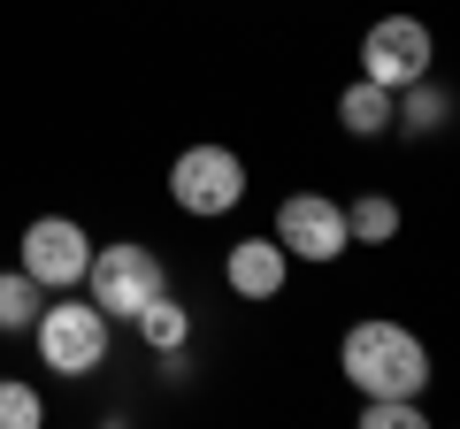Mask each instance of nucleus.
Wrapping results in <instances>:
<instances>
[{
    "label": "nucleus",
    "instance_id": "nucleus-1",
    "mask_svg": "<svg viewBox=\"0 0 460 429\" xmlns=\"http://www.w3.org/2000/svg\"><path fill=\"white\" fill-rule=\"evenodd\" d=\"M345 376L361 383L368 398H414L429 383V353H422V337L414 330H399V322H353V330H345Z\"/></svg>",
    "mask_w": 460,
    "mask_h": 429
},
{
    "label": "nucleus",
    "instance_id": "nucleus-2",
    "mask_svg": "<svg viewBox=\"0 0 460 429\" xmlns=\"http://www.w3.org/2000/svg\"><path fill=\"white\" fill-rule=\"evenodd\" d=\"M162 292H169V268H162V253H154V246H93L84 299H93L108 322H138Z\"/></svg>",
    "mask_w": 460,
    "mask_h": 429
},
{
    "label": "nucleus",
    "instance_id": "nucleus-3",
    "mask_svg": "<svg viewBox=\"0 0 460 429\" xmlns=\"http://www.w3.org/2000/svg\"><path fill=\"white\" fill-rule=\"evenodd\" d=\"M31 337H39V361H47L54 376H93V368L108 361V314H100L93 299H62V307H39Z\"/></svg>",
    "mask_w": 460,
    "mask_h": 429
},
{
    "label": "nucleus",
    "instance_id": "nucleus-4",
    "mask_svg": "<svg viewBox=\"0 0 460 429\" xmlns=\"http://www.w3.org/2000/svg\"><path fill=\"white\" fill-rule=\"evenodd\" d=\"M169 199H177L184 214H230L238 199H246V162H238L230 146L177 153V169H169Z\"/></svg>",
    "mask_w": 460,
    "mask_h": 429
},
{
    "label": "nucleus",
    "instance_id": "nucleus-5",
    "mask_svg": "<svg viewBox=\"0 0 460 429\" xmlns=\"http://www.w3.org/2000/svg\"><path fill=\"white\" fill-rule=\"evenodd\" d=\"M277 246L292 253V261H338L345 246H353V231H345V207L323 192H292L277 207Z\"/></svg>",
    "mask_w": 460,
    "mask_h": 429
},
{
    "label": "nucleus",
    "instance_id": "nucleus-6",
    "mask_svg": "<svg viewBox=\"0 0 460 429\" xmlns=\"http://www.w3.org/2000/svg\"><path fill=\"white\" fill-rule=\"evenodd\" d=\"M361 69L376 84H414V77H429V23L422 16H384V23H368V39H361Z\"/></svg>",
    "mask_w": 460,
    "mask_h": 429
},
{
    "label": "nucleus",
    "instance_id": "nucleus-7",
    "mask_svg": "<svg viewBox=\"0 0 460 429\" xmlns=\"http://www.w3.org/2000/svg\"><path fill=\"white\" fill-rule=\"evenodd\" d=\"M23 268H31L39 284L77 292L84 268H93V238H84V223H69V214H39L31 231H23Z\"/></svg>",
    "mask_w": 460,
    "mask_h": 429
},
{
    "label": "nucleus",
    "instance_id": "nucleus-8",
    "mask_svg": "<svg viewBox=\"0 0 460 429\" xmlns=\"http://www.w3.org/2000/svg\"><path fill=\"white\" fill-rule=\"evenodd\" d=\"M284 261H292V253L277 246V238H246V246H230V292L238 299H277L284 292Z\"/></svg>",
    "mask_w": 460,
    "mask_h": 429
},
{
    "label": "nucleus",
    "instance_id": "nucleus-9",
    "mask_svg": "<svg viewBox=\"0 0 460 429\" xmlns=\"http://www.w3.org/2000/svg\"><path fill=\"white\" fill-rule=\"evenodd\" d=\"M392 108H399V92L376 84V77H361V84H345V92H338V123L353 138H384V131H392Z\"/></svg>",
    "mask_w": 460,
    "mask_h": 429
},
{
    "label": "nucleus",
    "instance_id": "nucleus-10",
    "mask_svg": "<svg viewBox=\"0 0 460 429\" xmlns=\"http://www.w3.org/2000/svg\"><path fill=\"white\" fill-rule=\"evenodd\" d=\"M399 92H407V100L392 108V131H414V138H422V131H438V123H445V108H453V100H445V92H438L429 77L399 84Z\"/></svg>",
    "mask_w": 460,
    "mask_h": 429
},
{
    "label": "nucleus",
    "instance_id": "nucleus-11",
    "mask_svg": "<svg viewBox=\"0 0 460 429\" xmlns=\"http://www.w3.org/2000/svg\"><path fill=\"white\" fill-rule=\"evenodd\" d=\"M138 337H146L154 353H184V337H192V314H184L177 299L162 292V299H154L146 314H138Z\"/></svg>",
    "mask_w": 460,
    "mask_h": 429
},
{
    "label": "nucleus",
    "instance_id": "nucleus-12",
    "mask_svg": "<svg viewBox=\"0 0 460 429\" xmlns=\"http://www.w3.org/2000/svg\"><path fill=\"white\" fill-rule=\"evenodd\" d=\"M345 231L361 238V246H384V238H399V207L384 192H368V199H353L345 207Z\"/></svg>",
    "mask_w": 460,
    "mask_h": 429
},
{
    "label": "nucleus",
    "instance_id": "nucleus-13",
    "mask_svg": "<svg viewBox=\"0 0 460 429\" xmlns=\"http://www.w3.org/2000/svg\"><path fill=\"white\" fill-rule=\"evenodd\" d=\"M39 322V276L16 268V276H0V330H31Z\"/></svg>",
    "mask_w": 460,
    "mask_h": 429
},
{
    "label": "nucleus",
    "instance_id": "nucleus-14",
    "mask_svg": "<svg viewBox=\"0 0 460 429\" xmlns=\"http://www.w3.org/2000/svg\"><path fill=\"white\" fill-rule=\"evenodd\" d=\"M0 429H39V391L0 376Z\"/></svg>",
    "mask_w": 460,
    "mask_h": 429
},
{
    "label": "nucleus",
    "instance_id": "nucleus-15",
    "mask_svg": "<svg viewBox=\"0 0 460 429\" xmlns=\"http://www.w3.org/2000/svg\"><path fill=\"white\" fill-rule=\"evenodd\" d=\"M361 422L368 429H422V407H414V398H368Z\"/></svg>",
    "mask_w": 460,
    "mask_h": 429
}]
</instances>
